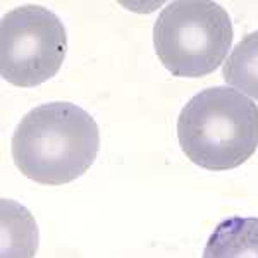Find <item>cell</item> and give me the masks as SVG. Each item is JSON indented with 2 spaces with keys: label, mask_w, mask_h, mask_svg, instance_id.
Masks as SVG:
<instances>
[{
  "label": "cell",
  "mask_w": 258,
  "mask_h": 258,
  "mask_svg": "<svg viewBox=\"0 0 258 258\" xmlns=\"http://www.w3.org/2000/svg\"><path fill=\"white\" fill-rule=\"evenodd\" d=\"M222 76L248 98L258 100V31L249 33L232 48L222 66Z\"/></svg>",
  "instance_id": "7"
},
{
  "label": "cell",
  "mask_w": 258,
  "mask_h": 258,
  "mask_svg": "<svg viewBox=\"0 0 258 258\" xmlns=\"http://www.w3.org/2000/svg\"><path fill=\"white\" fill-rule=\"evenodd\" d=\"M12 159L28 179L59 186L86 172L100 148L98 124L71 102H50L28 112L12 135Z\"/></svg>",
  "instance_id": "1"
},
{
  "label": "cell",
  "mask_w": 258,
  "mask_h": 258,
  "mask_svg": "<svg viewBox=\"0 0 258 258\" xmlns=\"http://www.w3.org/2000/svg\"><path fill=\"white\" fill-rule=\"evenodd\" d=\"M231 43V18L212 0L170 2L153 26L157 57L179 78H202L214 73L226 59Z\"/></svg>",
  "instance_id": "3"
},
{
  "label": "cell",
  "mask_w": 258,
  "mask_h": 258,
  "mask_svg": "<svg viewBox=\"0 0 258 258\" xmlns=\"http://www.w3.org/2000/svg\"><path fill=\"white\" fill-rule=\"evenodd\" d=\"M66 50V28L52 11L28 4L2 18L0 73L11 85L31 88L52 80L64 62Z\"/></svg>",
  "instance_id": "4"
},
{
  "label": "cell",
  "mask_w": 258,
  "mask_h": 258,
  "mask_svg": "<svg viewBox=\"0 0 258 258\" xmlns=\"http://www.w3.org/2000/svg\"><path fill=\"white\" fill-rule=\"evenodd\" d=\"M203 258H258V217H231L210 234Z\"/></svg>",
  "instance_id": "5"
},
{
  "label": "cell",
  "mask_w": 258,
  "mask_h": 258,
  "mask_svg": "<svg viewBox=\"0 0 258 258\" xmlns=\"http://www.w3.org/2000/svg\"><path fill=\"white\" fill-rule=\"evenodd\" d=\"M177 140L198 167H239L258 148L256 103L231 86L200 91L179 114Z\"/></svg>",
  "instance_id": "2"
},
{
  "label": "cell",
  "mask_w": 258,
  "mask_h": 258,
  "mask_svg": "<svg viewBox=\"0 0 258 258\" xmlns=\"http://www.w3.org/2000/svg\"><path fill=\"white\" fill-rule=\"evenodd\" d=\"M2 258H35L38 227L30 214L14 200L2 198Z\"/></svg>",
  "instance_id": "6"
}]
</instances>
